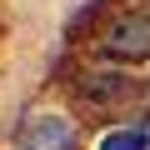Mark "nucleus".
<instances>
[{
	"instance_id": "f257e3e1",
	"label": "nucleus",
	"mask_w": 150,
	"mask_h": 150,
	"mask_svg": "<svg viewBox=\"0 0 150 150\" xmlns=\"http://www.w3.org/2000/svg\"><path fill=\"white\" fill-rule=\"evenodd\" d=\"M80 130L55 110H25L15 125V150H75Z\"/></svg>"
},
{
	"instance_id": "f03ea898",
	"label": "nucleus",
	"mask_w": 150,
	"mask_h": 150,
	"mask_svg": "<svg viewBox=\"0 0 150 150\" xmlns=\"http://www.w3.org/2000/svg\"><path fill=\"white\" fill-rule=\"evenodd\" d=\"M105 50L125 65L150 60V10H125L110 30H105Z\"/></svg>"
},
{
	"instance_id": "7ed1b4c3",
	"label": "nucleus",
	"mask_w": 150,
	"mask_h": 150,
	"mask_svg": "<svg viewBox=\"0 0 150 150\" xmlns=\"http://www.w3.org/2000/svg\"><path fill=\"white\" fill-rule=\"evenodd\" d=\"M100 150H150V130H110Z\"/></svg>"
}]
</instances>
